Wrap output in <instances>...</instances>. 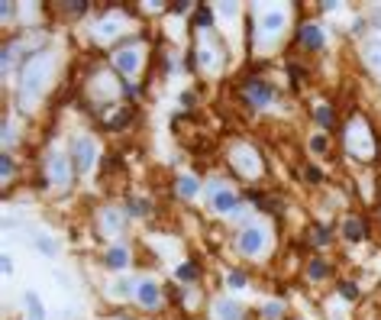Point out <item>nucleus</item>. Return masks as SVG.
Wrapping results in <instances>:
<instances>
[{"instance_id":"obj_1","label":"nucleus","mask_w":381,"mask_h":320,"mask_svg":"<svg viewBox=\"0 0 381 320\" xmlns=\"http://www.w3.org/2000/svg\"><path fill=\"white\" fill-rule=\"evenodd\" d=\"M45 74H49V55H36L29 65L23 68V74H19V87H23V97L26 100H32L39 91H42Z\"/></svg>"},{"instance_id":"obj_2","label":"nucleus","mask_w":381,"mask_h":320,"mask_svg":"<svg viewBox=\"0 0 381 320\" xmlns=\"http://www.w3.org/2000/svg\"><path fill=\"white\" fill-rule=\"evenodd\" d=\"M262 246H265V233H262L258 227H246V230H242V236H239V249H242L246 256H255Z\"/></svg>"},{"instance_id":"obj_3","label":"nucleus","mask_w":381,"mask_h":320,"mask_svg":"<svg viewBox=\"0 0 381 320\" xmlns=\"http://www.w3.org/2000/svg\"><path fill=\"white\" fill-rule=\"evenodd\" d=\"M271 94L275 91H271V84H265V81H249V87H246V97L252 100L255 107H265L271 100Z\"/></svg>"},{"instance_id":"obj_4","label":"nucleus","mask_w":381,"mask_h":320,"mask_svg":"<svg viewBox=\"0 0 381 320\" xmlns=\"http://www.w3.org/2000/svg\"><path fill=\"white\" fill-rule=\"evenodd\" d=\"M74 159H78L81 172H87V168H91V162H94V142L91 139H81L78 146H74Z\"/></svg>"},{"instance_id":"obj_5","label":"nucleus","mask_w":381,"mask_h":320,"mask_svg":"<svg viewBox=\"0 0 381 320\" xmlns=\"http://www.w3.org/2000/svg\"><path fill=\"white\" fill-rule=\"evenodd\" d=\"M49 172H52V181L65 185V181H68V172H71V165H68L65 155H52V159H49Z\"/></svg>"},{"instance_id":"obj_6","label":"nucleus","mask_w":381,"mask_h":320,"mask_svg":"<svg viewBox=\"0 0 381 320\" xmlns=\"http://www.w3.org/2000/svg\"><path fill=\"white\" fill-rule=\"evenodd\" d=\"M297 39H301V42L307 45V49H320V45H323V32H320L314 23L301 26V32H297Z\"/></svg>"},{"instance_id":"obj_7","label":"nucleus","mask_w":381,"mask_h":320,"mask_svg":"<svg viewBox=\"0 0 381 320\" xmlns=\"http://www.w3.org/2000/svg\"><path fill=\"white\" fill-rule=\"evenodd\" d=\"M117 68L123 74H133L136 68H139V52L136 49H123V52H117Z\"/></svg>"},{"instance_id":"obj_8","label":"nucleus","mask_w":381,"mask_h":320,"mask_svg":"<svg viewBox=\"0 0 381 320\" xmlns=\"http://www.w3.org/2000/svg\"><path fill=\"white\" fill-rule=\"evenodd\" d=\"M26 320H45V308H42V298L36 291L26 295Z\"/></svg>"},{"instance_id":"obj_9","label":"nucleus","mask_w":381,"mask_h":320,"mask_svg":"<svg viewBox=\"0 0 381 320\" xmlns=\"http://www.w3.org/2000/svg\"><path fill=\"white\" fill-rule=\"evenodd\" d=\"M136 295H139V301L146 304V308H155V304H159V288H155L152 282H142L139 288H136Z\"/></svg>"},{"instance_id":"obj_10","label":"nucleus","mask_w":381,"mask_h":320,"mask_svg":"<svg viewBox=\"0 0 381 320\" xmlns=\"http://www.w3.org/2000/svg\"><path fill=\"white\" fill-rule=\"evenodd\" d=\"M236 165H239L242 172L255 175V172H258V159H255V152H246V149H242V152H236Z\"/></svg>"},{"instance_id":"obj_11","label":"nucleus","mask_w":381,"mask_h":320,"mask_svg":"<svg viewBox=\"0 0 381 320\" xmlns=\"http://www.w3.org/2000/svg\"><path fill=\"white\" fill-rule=\"evenodd\" d=\"M281 26H284V16L278 10H271V13H265V16H262V29L265 32H278Z\"/></svg>"},{"instance_id":"obj_12","label":"nucleus","mask_w":381,"mask_h":320,"mask_svg":"<svg viewBox=\"0 0 381 320\" xmlns=\"http://www.w3.org/2000/svg\"><path fill=\"white\" fill-rule=\"evenodd\" d=\"M216 314H220L223 320H242V308L233 304V301H223L220 308H216Z\"/></svg>"},{"instance_id":"obj_13","label":"nucleus","mask_w":381,"mask_h":320,"mask_svg":"<svg viewBox=\"0 0 381 320\" xmlns=\"http://www.w3.org/2000/svg\"><path fill=\"white\" fill-rule=\"evenodd\" d=\"M233 207H236L233 191H216L213 194V210H233Z\"/></svg>"},{"instance_id":"obj_14","label":"nucleus","mask_w":381,"mask_h":320,"mask_svg":"<svg viewBox=\"0 0 381 320\" xmlns=\"http://www.w3.org/2000/svg\"><path fill=\"white\" fill-rule=\"evenodd\" d=\"M365 62L372 68H381V42H372L369 49H365Z\"/></svg>"},{"instance_id":"obj_15","label":"nucleus","mask_w":381,"mask_h":320,"mask_svg":"<svg viewBox=\"0 0 381 320\" xmlns=\"http://www.w3.org/2000/svg\"><path fill=\"white\" fill-rule=\"evenodd\" d=\"M107 262L113 265V269H123V265L129 262V256H126V249H110V256H107Z\"/></svg>"},{"instance_id":"obj_16","label":"nucleus","mask_w":381,"mask_h":320,"mask_svg":"<svg viewBox=\"0 0 381 320\" xmlns=\"http://www.w3.org/2000/svg\"><path fill=\"white\" fill-rule=\"evenodd\" d=\"M178 191L185 194V197H190V194H197V181L190 178V175H181V181H178Z\"/></svg>"},{"instance_id":"obj_17","label":"nucleus","mask_w":381,"mask_h":320,"mask_svg":"<svg viewBox=\"0 0 381 320\" xmlns=\"http://www.w3.org/2000/svg\"><path fill=\"white\" fill-rule=\"evenodd\" d=\"M346 236H349L352 243L362 240V223H359V220H346Z\"/></svg>"},{"instance_id":"obj_18","label":"nucleus","mask_w":381,"mask_h":320,"mask_svg":"<svg viewBox=\"0 0 381 320\" xmlns=\"http://www.w3.org/2000/svg\"><path fill=\"white\" fill-rule=\"evenodd\" d=\"M317 123L323 126V129L333 126V110H330V107H320V110H317Z\"/></svg>"},{"instance_id":"obj_19","label":"nucleus","mask_w":381,"mask_h":320,"mask_svg":"<svg viewBox=\"0 0 381 320\" xmlns=\"http://www.w3.org/2000/svg\"><path fill=\"white\" fill-rule=\"evenodd\" d=\"M36 246H39V253H45V256H55V243H52L49 236H39V240H36Z\"/></svg>"},{"instance_id":"obj_20","label":"nucleus","mask_w":381,"mask_h":320,"mask_svg":"<svg viewBox=\"0 0 381 320\" xmlns=\"http://www.w3.org/2000/svg\"><path fill=\"white\" fill-rule=\"evenodd\" d=\"M120 29V23H117V19H107V23H100V29H97V36H113V32H117Z\"/></svg>"},{"instance_id":"obj_21","label":"nucleus","mask_w":381,"mask_h":320,"mask_svg":"<svg viewBox=\"0 0 381 320\" xmlns=\"http://www.w3.org/2000/svg\"><path fill=\"white\" fill-rule=\"evenodd\" d=\"M104 223H107V233H113V230H117V223H120V217H117V210H107V214H104Z\"/></svg>"},{"instance_id":"obj_22","label":"nucleus","mask_w":381,"mask_h":320,"mask_svg":"<svg viewBox=\"0 0 381 320\" xmlns=\"http://www.w3.org/2000/svg\"><path fill=\"white\" fill-rule=\"evenodd\" d=\"M326 275V265L323 262H310V278H323Z\"/></svg>"},{"instance_id":"obj_23","label":"nucleus","mask_w":381,"mask_h":320,"mask_svg":"<svg viewBox=\"0 0 381 320\" xmlns=\"http://www.w3.org/2000/svg\"><path fill=\"white\" fill-rule=\"evenodd\" d=\"M197 23H200V26H210V23H213V19H210V10H207V6H200V10H197Z\"/></svg>"},{"instance_id":"obj_24","label":"nucleus","mask_w":381,"mask_h":320,"mask_svg":"<svg viewBox=\"0 0 381 320\" xmlns=\"http://www.w3.org/2000/svg\"><path fill=\"white\" fill-rule=\"evenodd\" d=\"M178 278H181V282H190V278H194V265H181V269H178Z\"/></svg>"},{"instance_id":"obj_25","label":"nucleus","mask_w":381,"mask_h":320,"mask_svg":"<svg viewBox=\"0 0 381 320\" xmlns=\"http://www.w3.org/2000/svg\"><path fill=\"white\" fill-rule=\"evenodd\" d=\"M229 285H233V288H242V285H246V275H242V272H233V275H229Z\"/></svg>"},{"instance_id":"obj_26","label":"nucleus","mask_w":381,"mask_h":320,"mask_svg":"<svg viewBox=\"0 0 381 320\" xmlns=\"http://www.w3.org/2000/svg\"><path fill=\"white\" fill-rule=\"evenodd\" d=\"M339 291H343V298H356V295H359V288H356V285H349V282L339 285Z\"/></svg>"},{"instance_id":"obj_27","label":"nucleus","mask_w":381,"mask_h":320,"mask_svg":"<svg viewBox=\"0 0 381 320\" xmlns=\"http://www.w3.org/2000/svg\"><path fill=\"white\" fill-rule=\"evenodd\" d=\"M310 149H314V152H326V139H323V136H314Z\"/></svg>"},{"instance_id":"obj_28","label":"nucleus","mask_w":381,"mask_h":320,"mask_svg":"<svg viewBox=\"0 0 381 320\" xmlns=\"http://www.w3.org/2000/svg\"><path fill=\"white\" fill-rule=\"evenodd\" d=\"M126 120H129V113L123 110V113H117V117L110 120V126H113V129H117V126H126Z\"/></svg>"},{"instance_id":"obj_29","label":"nucleus","mask_w":381,"mask_h":320,"mask_svg":"<svg viewBox=\"0 0 381 320\" xmlns=\"http://www.w3.org/2000/svg\"><path fill=\"white\" fill-rule=\"evenodd\" d=\"M281 314V304H268V308H265V317H278Z\"/></svg>"},{"instance_id":"obj_30","label":"nucleus","mask_w":381,"mask_h":320,"mask_svg":"<svg viewBox=\"0 0 381 320\" xmlns=\"http://www.w3.org/2000/svg\"><path fill=\"white\" fill-rule=\"evenodd\" d=\"M13 175V162H10V155H3V178H10Z\"/></svg>"},{"instance_id":"obj_31","label":"nucleus","mask_w":381,"mask_h":320,"mask_svg":"<svg viewBox=\"0 0 381 320\" xmlns=\"http://www.w3.org/2000/svg\"><path fill=\"white\" fill-rule=\"evenodd\" d=\"M307 181H320V168H314V165L307 168Z\"/></svg>"}]
</instances>
